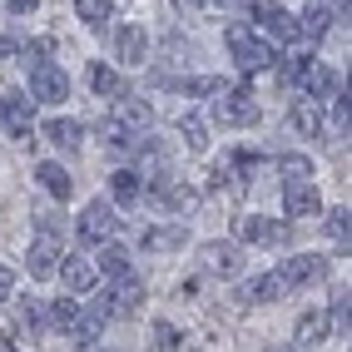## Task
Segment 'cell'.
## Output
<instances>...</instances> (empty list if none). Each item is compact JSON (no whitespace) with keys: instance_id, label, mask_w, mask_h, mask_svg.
<instances>
[{"instance_id":"13","label":"cell","mask_w":352,"mask_h":352,"mask_svg":"<svg viewBox=\"0 0 352 352\" xmlns=\"http://www.w3.org/2000/svg\"><path fill=\"white\" fill-rule=\"evenodd\" d=\"M114 55H120V65H144V55H149L144 25H120L114 30Z\"/></svg>"},{"instance_id":"29","label":"cell","mask_w":352,"mask_h":352,"mask_svg":"<svg viewBox=\"0 0 352 352\" xmlns=\"http://www.w3.org/2000/svg\"><path fill=\"white\" fill-rule=\"evenodd\" d=\"M347 233H352V214H347V208H333V214H327V239L347 243Z\"/></svg>"},{"instance_id":"8","label":"cell","mask_w":352,"mask_h":352,"mask_svg":"<svg viewBox=\"0 0 352 352\" xmlns=\"http://www.w3.org/2000/svg\"><path fill=\"white\" fill-rule=\"evenodd\" d=\"M149 189H154V199H159L164 208H174V214H189V208L199 204V189H194V184H184V179H169V174L149 179Z\"/></svg>"},{"instance_id":"15","label":"cell","mask_w":352,"mask_h":352,"mask_svg":"<svg viewBox=\"0 0 352 352\" xmlns=\"http://www.w3.org/2000/svg\"><path fill=\"white\" fill-rule=\"evenodd\" d=\"M65 278V293H89L100 283V268H95V258H65V268H55Z\"/></svg>"},{"instance_id":"10","label":"cell","mask_w":352,"mask_h":352,"mask_svg":"<svg viewBox=\"0 0 352 352\" xmlns=\"http://www.w3.org/2000/svg\"><path fill=\"white\" fill-rule=\"evenodd\" d=\"M298 80H302V95H308V100H338V75L322 60H302Z\"/></svg>"},{"instance_id":"4","label":"cell","mask_w":352,"mask_h":352,"mask_svg":"<svg viewBox=\"0 0 352 352\" xmlns=\"http://www.w3.org/2000/svg\"><path fill=\"white\" fill-rule=\"evenodd\" d=\"M253 20H258L253 30L263 35V40H273V45H293V40H298V20H293L283 6H273V0H268V6H258Z\"/></svg>"},{"instance_id":"17","label":"cell","mask_w":352,"mask_h":352,"mask_svg":"<svg viewBox=\"0 0 352 352\" xmlns=\"http://www.w3.org/2000/svg\"><path fill=\"white\" fill-rule=\"evenodd\" d=\"M283 293H288V288H283V278H278V273H263V278H248V283L239 288V298H243V302H278Z\"/></svg>"},{"instance_id":"5","label":"cell","mask_w":352,"mask_h":352,"mask_svg":"<svg viewBox=\"0 0 352 352\" xmlns=\"http://www.w3.org/2000/svg\"><path fill=\"white\" fill-rule=\"evenodd\" d=\"M233 233H239V243H268V248H283L293 239V228L283 219H239Z\"/></svg>"},{"instance_id":"9","label":"cell","mask_w":352,"mask_h":352,"mask_svg":"<svg viewBox=\"0 0 352 352\" xmlns=\"http://www.w3.org/2000/svg\"><path fill=\"white\" fill-rule=\"evenodd\" d=\"M278 278H283V288L322 283V278H327V258H318V253H298V258H288V263L278 268Z\"/></svg>"},{"instance_id":"7","label":"cell","mask_w":352,"mask_h":352,"mask_svg":"<svg viewBox=\"0 0 352 352\" xmlns=\"http://www.w3.org/2000/svg\"><path fill=\"white\" fill-rule=\"evenodd\" d=\"M199 263H204V273H214V278H239L243 273V248L214 239V243L199 248Z\"/></svg>"},{"instance_id":"35","label":"cell","mask_w":352,"mask_h":352,"mask_svg":"<svg viewBox=\"0 0 352 352\" xmlns=\"http://www.w3.org/2000/svg\"><path fill=\"white\" fill-rule=\"evenodd\" d=\"M333 6H338V15H342V20H347V0H333Z\"/></svg>"},{"instance_id":"23","label":"cell","mask_w":352,"mask_h":352,"mask_svg":"<svg viewBox=\"0 0 352 352\" xmlns=\"http://www.w3.org/2000/svg\"><path fill=\"white\" fill-rule=\"evenodd\" d=\"M327 327H333V322H327V313H302V318H298V342H302V347H318V342L327 338Z\"/></svg>"},{"instance_id":"12","label":"cell","mask_w":352,"mask_h":352,"mask_svg":"<svg viewBox=\"0 0 352 352\" xmlns=\"http://www.w3.org/2000/svg\"><path fill=\"white\" fill-rule=\"evenodd\" d=\"M104 302H109V318H134L139 308H144V283L129 273V278H120L114 293H104Z\"/></svg>"},{"instance_id":"6","label":"cell","mask_w":352,"mask_h":352,"mask_svg":"<svg viewBox=\"0 0 352 352\" xmlns=\"http://www.w3.org/2000/svg\"><path fill=\"white\" fill-rule=\"evenodd\" d=\"M114 228H120V219H114V208H109L104 199H95V204L80 214V223H75V233H80L85 243H109Z\"/></svg>"},{"instance_id":"25","label":"cell","mask_w":352,"mask_h":352,"mask_svg":"<svg viewBox=\"0 0 352 352\" xmlns=\"http://www.w3.org/2000/svg\"><path fill=\"white\" fill-rule=\"evenodd\" d=\"M179 134H184V144H189L194 154L208 149V124L199 120V114H184V120H179Z\"/></svg>"},{"instance_id":"32","label":"cell","mask_w":352,"mask_h":352,"mask_svg":"<svg viewBox=\"0 0 352 352\" xmlns=\"http://www.w3.org/2000/svg\"><path fill=\"white\" fill-rule=\"evenodd\" d=\"M10 293H15V273H10V268H0V302H6Z\"/></svg>"},{"instance_id":"11","label":"cell","mask_w":352,"mask_h":352,"mask_svg":"<svg viewBox=\"0 0 352 352\" xmlns=\"http://www.w3.org/2000/svg\"><path fill=\"white\" fill-rule=\"evenodd\" d=\"M283 214H288V219H313V214H318V189H313V179H283Z\"/></svg>"},{"instance_id":"14","label":"cell","mask_w":352,"mask_h":352,"mask_svg":"<svg viewBox=\"0 0 352 352\" xmlns=\"http://www.w3.org/2000/svg\"><path fill=\"white\" fill-rule=\"evenodd\" d=\"M55 258H60V243L50 239V233H40V239L30 243V253H25V273L30 278H55Z\"/></svg>"},{"instance_id":"33","label":"cell","mask_w":352,"mask_h":352,"mask_svg":"<svg viewBox=\"0 0 352 352\" xmlns=\"http://www.w3.org/2000/svg\"><path fill=\"white\" fill-rule=\"evenodd\" d=\"M6 6H10V15H30V10L40 6V0H6Z\"/></svg>"},{"instance_id":"36","label":"cell","mask_w":352,"mask_h":352,"mask_svg":"<svg viewBox=\"0 0 352 352\" xmlns=\"http://www.w3.org/2000/svg\"><path fill=\"white\" fill-rule=\"evenodd\" d=\"M263 352H293V347H283V342H278V347H263Z\"/></svg>"},{"instance_id":"27","label":"cell","mask_w":352,"mask_h":352,"mask_svg":"<svg viewBox=\"0 0 352 352\" xmlns=\"http://www.w3.org/2000/svg\"><path fill=\"white\" fill-rule=\"evenodd\" d=\"M114 10V0H75V15L85 20V25H104Z\"/></svg>"},{"instance_id":"22","label":"cell","mask_w":352,"mask_h":352,"mask_svg":"<svg viewBox=\"0 0 352 352\" xmlns=\"http://www.w3.org/2000/svg\"><path fill=\"white\" fill-rule=\"evenodd\" d=\"M95 268H104L109 278H129V273H134V258H129L120 243H104V253H100V263H95Z\"/></svg>"},{"instance_id":"31","label":"cell","mask_w":352,"mask_h":352,"mask_svg":"<svg viewBox=\"0 0 352 352\" xmlns=\"http://www.w3.org/2000/svg\"><path fill=\"white\" fill-rule=\"evenodd\" d=\"M154 338H159V347H164V352H174V347H179V333H174L169 322H159V327H154Z\"/></svg>"},{"instance_id":"20","label":"cell","mask_w":352,"mask_h":352,"mask_svg":"<svg viewBox=\"0 0 352 352\" xmlns=\"http://www.w3.org/2000/svg\"><path fill=\"white\" fill-rule=\"evenodd\" d=\"M109 189H114V204H124V208H134L139 199H144V184H139V174H134V169L109 174Z\"/></svg>"},{"instance_id":"34","label":"cell","mask_w":352,"mask_h":352,"mask_svg":"<svg viewBox=\"0 0 352 352\" xmlns=\"http://www.w3.org/2000/svg\"><path fill=\"white\" fill-rule=\"evenodd\" d=\"M10 55H20V45H15V40H6V35H0V60H10Z\"/></svg>"},{"instance_id":"2","label":"cell","mask_w":352,"mask_h":352,"mask_svg":"<svg viewBox=\"0 0 352 352\" xmlns=\"http://www.w3.org/2000/svg\"><path fill=\"white\" fill-rule=\"evenodd\" d=\"M214 120L223 124V129H248V124H258V114H263V104H258V95L248 85H233V89H214Z\"/></svg>"},{"instance_id":"16","label":"cell","mask_w":352,"mask_h":352,"mask_svg":"<svg viewBox=\"0 0 352 352\" xmlns=\"http://www.w3.org/2000/svg\"><path fill=\"white\" fill-rule=\"evenodd\" d=\"M184 243H189L184 223H159V228H144V239H139V248H144V253H179Z\"/></svg>"},{"instance_id":"37","label":"cell","mask_w":352,"mask_h":352,"mask_svg":"<svg viewBox=\"0 0 352 352\" xmlns=\"http://www.w3.org/2000/svg\"><path fill=\"white\" fill-rule=\"evenodd\" d=\"M174 6H199V0H174Z\"/></svg>"},{"instance_id":"26","label":"cell","mask_w":352,"mask_h":352,"mask_svg":"<svg viewBox=\"0 0 352 352\" xmlns=\"http://www.w3.org/2000/svg\"><path fill=\"white\" fill-rule=\"evenodd\" d=\"M89 85H95V95H100V100H104V95H109V100H114V95H124V89H120V75H114L109 65H95V69H89Z\"/></svg>"},{"instance_id":"30","label":"cell","mask_w":352,"mask_h":352,"mask_svg":"<svg viewBox=\"0 0 352 352\" xmlns=\"http://www.w3.org/2000/svg\"><path fill=\"white\" fill-rule=\"evenodd\" d=\"M50 322H55V327H75V322H80V308H75V298H60L55 308H50Z\"/></svg>"},{"instance_id":"21","label":"cell","mask_w":352,"mask_h":352,"mask_svg":"<svg viewBox=\"0 0 352 352\" xmlns=\"http://www.w3.org/2000/svg\"><path fill=\"white\" fill-rule=\"evenodd\" d=\"M327 30H333V10H327V6H318V0H313V6L302 10V25H298V35H308V40H322Z\"/></svg>"},{"instance_id":"28","label":"cell","mask_w":352,"mask_h":352,"mask_svg":"<svg viewBox=\"0 0 352 352\" xmlns=\"http://www.w3.org/2000/svg\"><path fill=\"white\" fill-rule=\"evenodd\" d=\"M278 169H283V179H313V159L308 154H283Z\"/></svg>"},{"instance_id":"3","label":"cell","mask_w":352,"mask_h":352,"mask_svg":"<svg viewBox=\"0 0 352 352\" xmlns=\"http://www.w3.org/2000/svg\"><path fill=\"white\" fill-rule=\"evenodd\" d=\"M30 95H35V104H60V100H69V75L60 65H50V60H35L30 65Z\"/></svg>"},{"instance_id":"18","label":"cell","mask_w":352,"mask_h":352,"mask_svg":"<svg viewBox=\"0 0 352 352\" xmlns=\"http://www.w3.org/2000/svg\"><path fill=\"white\" fill-rule=\"evenodd\" d=\"M288 124H293L302 139H318V134H322V114H318V100H308V95H302V100L293 104V114H288Z\"/></svg>"},{"instance_id":"24","label":"cell","mask_w":352,"mask_h":352,"mask_svg":"<svg viewBox=\"0 0 352 352\" xmlns=\"http://www.w3.org/2000/svg\"><path fill=\"white\" fill-rule=\"evenodd\" d=\"M45 139H50L55 149H80V124L75 120H50L45 124Z\"/></svg>"},{"instance_id":"1","label":"cell","mask_w":352,"mask_h":352,"mask_svg":"<svg viewBox=\"0 0 352 352\" xmlns=\"http://www.w3.org/2000/svg\"><path fill=\"white\" fill-rule=\"evenodd\" d=\"M228 55H233V65H239L243 75H258V69H268V65H273V45L258 35L253 25L233 20V25H228Z\"/></svg>"},{"instance_id":"19","label":"cell","mask_w":352,"mask_h":352,"mask_svg":"<svg viewBox=\"0 0 352 352\" xmlns=\"http://www.w3.org/2000/svg\"><path fill=\"white\" fill-rule=\"evenodd\" d=\"M35 179L45 184V194H50V199H69V194H75V179L65 174V164H40Z\"/></svg>"}]
</instances>
